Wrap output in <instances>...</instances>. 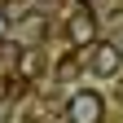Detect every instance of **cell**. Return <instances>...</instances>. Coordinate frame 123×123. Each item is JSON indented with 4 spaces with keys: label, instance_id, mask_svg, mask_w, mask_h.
<instances>
[{
    "label": "cell",
    "instance_id": "obj_2",
    "mask_svg": "<svg viewBox=\"0 0 123 123\" xmlns=\"http://www.w3.org/2000/svg\"><path fill=\"white\" fill-rule=\"evenodd\" d=\"M101 119H105V101H101V92L79 88V92L66 101V123H101Z\"/></svg>",
    "mask_w": 123,
    "mask_h": 123
},
{
    "label": "cell",
    "instance_id": "obj_4",
    "mask_svg": "<svg viewBox=\"0 0 123 123\" xmlns=\"http://www.w3.org/2000/svg\"><path fill=\"white\" fill-rule=\"evenodd\" d=\"M44 70H49V62H44V53L35 49V44H26V49L18 53V75H22V79L31 84V79H40Z\"/></svg>",
    "mask_w": 123,
    "mask_h": 123
},
{
    "label": "cell",
    "instance_id": "obj_7",
    "mask_svg": "<svg viewBox=\"0 0 123 123\" xmlns=\"http://www.w3.org/2000/svg\"><path fill=\"white\" fill-rule=\"evenodd\" d=\"M5 35H9V22H5V9H0V44H5Z\"/></svg>",
    "mask_w": 123,
    "mask_h": 123
},
{
    "label": "cell",
    "instance_id": "obj_5",
    "mask_svg": "<svg viewBox=\"0 0 123 123\" xmlns=\"http://www.w3.org/2000/svg\"><path fill=\"white\" fill-rule=\"evenodd\" d=\"M18 35H22L26 44H40V40H44V13H40V9H31L26 18H22V26H18Z\"/></svg>",
    "mask_w": 123,
    "mask_h": 123
},
{
    "label": "cell",
    "instance_id": "obj_6",
    "mask_svg": "<svg viewBox=\"0 0 123 123\" xmlns=\"http://www.w3.org/2000/svg\"><path fill=\"white\" fill-rule=\"evenodd\" d=\"M53 75H57L62 84H70V79H79V75H84V57H79V53H66V57H62L57 66H53Z\"/></svg>",
    "mask_w": 123,
    "mask_h": 123
},
{
    "label": "cell",
    "instance_id": "obj_3",
    "mask_svg": "<svg viewBox=\"0 0 123 123\" xmlns=\"http://www.w3.org/2000/svg\"><path fill=\"white\" fill-rule=\"evenodd\" d=\"M66 35H70L75 49H88L97 40V9L92 5H75V13L66 18Z\"/></svg>",
    "mask_w": 123,
    "mask_h": 123
},
{
    "label": "cell",
    "instance_id": "obj_1",
    "mask_svg": "<svg viewBox=\"0 0 123 123\" xmlns=\"http://www.w3.org/2000/svg\"><path fill=\"white\" fill-rule=\"evenodd\" d=\"M84 66L97 75V79H114V75L123 70V49H119V44H110V40H92Z\"/></svg>",
    "mask_w": 123,
    "mask_h": 123
},
{
    "label": "cell",
    "instance_id": "obj_8",
    "mask_svg": "<svg viewBox=\"0 0 123 123\" xmlns=\"http://www.w3.org/2000/svg\"><path fill=\"white\" fill-rule=\"evenodd\" d=\"M79 5H97V0H79Z\"/></svg>",
    "mask_w": 123,
    "mask_h": 123
}]
</instances>
